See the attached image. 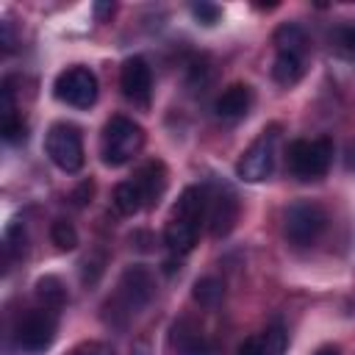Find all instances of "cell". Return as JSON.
Returning <instances> with one entry per match:
<instances>
[{"label":"cell","mask_w":355,"mask_h":355,"mask_svg":"<svg viewBox=\"0 0 355 355\" xmlns=\"http://www.w3.org/2000/svg\"><path fill=\"white\" fill-rule=\"evenodd\" d=\"M197 236H200V225L186 222V219H178V216H169V222L164 227V244L175 255L191 252L194 244H197Z\"/></svg>","instance_id":"obj_14"},{"label":"cell","mask_w":355,"mask_h":355,"mask_svg":"<svg viewBox=\"0 0 355 355\" xmlns=\"http://www.w3.org/2000/svg\"><path fill=\"white\" fill-rule=\"evenodd\" d=\"M0 28H3V47H6V50H11V47H14V39H11V25H8V22H3Z\"/></svg>","instance_id":"obj_28"},{"label":"cell","mask_w":355,"mask_h":355,"mask_svg":"<svg viewBox=\"0 0 355 355\" xmlns=\"http://www.w3.org/2000/svg\"><path fill=\"white\" fill-rule=\"evenodd\" d=\"M333 161V141L330 139H297L288 144L286 164L297 180H319L327 175Z\"/></svg>","instance_id":"obj_3"},{"label":"cell","mask_w":355,"mask_h":355,"mask_svg":"<svg viewBox=\"0 0 355 355\" xmlns=\"http://www.w3.org/2000/svg\"><path fill=\"white\" fill-rule=\"evenodd\" d=\"M97 75L89 67H67L64 72H58L55 83H53V94L55 100L72 105V108H92L97 100Z\"/></svg>","instance_id":"obj_8"},{"label":"cell","mask_w":355,"mask_h":355,"mask_svg":"<svg viewBox=\"0 0 355 355\" xmlns=\"http://www.w3.org/2000/svg\"><path fill=\"white\" fill-rule=\"evenodd\" d=\"M94 14H97V19L111 17L114 14V3H94Z\"/></svg>","instance_id":"obj_27"},{"label":"cell","mask_w":355,"mask_h":355,"mask_svg":"<svg viewBox=\"0 0 355 355\" xmlns=\"http://www.w3.org/2000/svg\"><path fill=\"white\" fill-rule=\"evenodd\" d=\"M222 294H225V286H222V280L219 277H200L197 283H194V288H191V297H194V302H200V305H205V308H214L219 300H222Z\"/></svg>","instance_id":"obj_21"},{"label":"cell","mask_w":355,"mask_h":355,"mask_svg":"<svg viewBox=\"0 0 355 355\" xmlns=\"http://www.w3.org/2000/svg\"><path fill=\"white\" fill-rule=\"evenodd\" d=\"M327 227V214L319 202H311V200H297L286 208L283 214V233L291 244L297 247H308L313 244L322 230Z\"/></svg>","instance_id":"obj_4"},{"label":"cell","mask_w":355,"mask_h":355,"mask_svg":"<svg viewBox=\"0 0 355 355\" xmlns=\"http://www.w3.org/2000/svg\"><path fill=\"white\" fill-rule=\"evenodd\" d=\"M305 75V55H294V53H277L275 64H272V78L280 86H294L300 83V78Z\"/></svg>","instance_id":"obj_16"},{"label":"cell","mask_w":355,"mask_h":355,"mask_svg":"<svg viewBox=\"0 0 355 355\" xmlns=\"http://www.w3.org/2000/svg\"><path fill=\"white\" fill-rule=\"evenodd\" d=\"M130 180L139 186L141 200H144V208L158 205V200H161L164 191H166V166H164L161 161H147V164H141V166L133 172Z\"/></svg>","instance_id":"obj_11"},{"label":"cell","mask_w":355,"mask_h":355,"mask_svg":"<svg viewBox=\"0 0 355 355\" xmlns=\"http://www.w3.org/2000/svg\"><path fill=\"white\" fill-rule=\"evenodd\" d=\"M36 300L42 302V308L50 311H61L67 305V288L61 283V277L55 275H44L36 280Z\"/></svg>","instance_id":"obj_18"},{"label":"cell","mask_w":355,"mask_h":355,"mask_svg":"<svg viewBox=\"0 0 355 355\" xmlns=\"http://www.w3.org/2000/svg\"><path fill=\"white\" fill-rule=\"evenodd\" d=\"M155 294V283H153V275L147 266L141 263H133L128 266L122 275H119V283H116V291L114 297L108 300L105 308H111V313H119L122 322L133 313H139Z\"/></svg>","instance_id":"obj_2"},{"label":"cell","mask_w":355,"mask_h":355,"mask_svg":"<svg viewBox=\"0 0 355 355\" xmlns=\"http://www.w3.org/2000/svg\"><path fill=\"white\" fill-rule=\"evenodd\" d=\"M50 239H53V244H55L61 252H72V250L78 247V230H75L72 222H67V219H55V222L50 225Z\"/></svg>","instance_id":"obj_22"},{"label":"cell","mask_w":355,"mask_h":355,"mask_svg":"<svg viewBox=\"0 0 355 355\" xmlns=\"http://www.w3.org/2000/svg\"><path fill=\"white\" fill-rule=\"evenodd\" d=\"M144 147V128L128 116H111L100 136V155L105 166H122L133 161Z\"/></svg>","instance_id":"obj_1"},{"label":"cell","mask_w":355,"mask_h":355,"mask_svg":"<svg viewBox=\"0 0 355 355\" xmlns=\"http://www.w3.org/2000/svg\"><path fill=\"white\" fill-rule=\"evenodd\" d=\"M111 202L114 208L122 214V216H133L144 208V200H141V191L133 180H122L114 186V194H111Z\"/></svg>","instance_id":"obj_19"},{"label":"cell","mask_w":355,"mask_h":355,"mask_svg":"<svg viewBox=\"0 0 355 355\" xmlns=\"http://www.w3.org/2000/svg\"><path fill=\"white\" fill-rule=\"evenodd\" d=\"M191 14L200 25H216L222 19V8L216 3H194L191 6Z\"/></svg>","instance_id":"obj_24"},{"label":"cell","mask_w":355,"mask_h":355,"mask_svg":"<svg viewBox=\"0 0 355 355\" xmlns=\"http://www.w3.org/2000/svg\"><path fill=\"white\" fill-rule=\"evenodd\" d=\"M313 355H338V347H333V344H327V347H322V349H316Z\"/></svg>","instance_id":"obj_29"},{"label":"cell","mask_w":355,"mask_h":355,"mask_svg":"<svg viewBox=\"0 0 355 355\" xmlns=\"http://www.w3.org/2000/svg\"><path fill=\"white\" fill-rule=\"evenodd\" d=\"M44 153L47 158L67 175H75L80 172L83 161H86V153H83V139H80V130L69 122H55L47 136H44Z\"/></svg>","instance_id":"obj_5"},{"label":"cell","mask_w":355,"mask_h":355,"mask_svg":"<svg viewBox=\"0 0 355 355\" xmlns=\"http://www.w3.org/2000/svg\"><path fill=\"white\" fill-rule=\"evenodd\" d=\"M0 133L6 141L17 144V141H25L28 139V125L14 114V116H3V125H0Z\"/></svg>","instance_id":"obj_23"},{"label":"cell","mask_w":355,"mask_h":355,"mask_svg":"<svg viewBox=\"0 0 355 355\" xmlns=\"http://www.w3.org/2000/svg\"><path fill=\"white\" fill-rule=\"evenodd\" d=\"M277 125L266 128L239 158L236 164V175L244 180V183H261L272 175L275 169V150H277Z\"/></svg>","instance_id":"obj_6"},{"label":"cell","mask_w":355,"mask_h":355,"mask_svg":"<svg viewBox=\"0 0 355 355\" xmlns=\"http://www.w3.org/2000/svg\"><path fill=\"white\" fill-rule=\"evenodd\" d=\"M286 347H288V336L280 324H272L266 327L263 333L258 336H250L239 344L236 355H286Z\"/></svg>","instance_id":"obj_12"},{"label":"cell","mask_w":355,"mask_h":355,"mask_svg":"<svg viewBox=\"0 0 355 355\" xmlns=\"http://www.w3.org/2000/svg\"><path fill=\"white\" fill-rule=\"evenodd\" d=\"M208 230L214 239H222L227 236L233 227H236V219H239V200L230 189H216L211 191L208 189Z\"/></svg>","instance_id":"obj_10"},{"label":"cell","mask_w":355,"mask_h":355,"mask_svg":"<svg viewBox=\"0 0 355 355\" xmlns=\"http://www.w3.org/2000/svg\"><path fill=\"white\" fill-rule=\"evenodd\" d=\"M14 338L19 344V349L36 355V352H44L53 338H55V311L50 308H33V311H25L19 319H17V327H14Z\"/></svg>","instance_id":"obj_7"},{"label":"cell","mask_w":355,"mask_h":355,"mask_svg":"<svg viewBox=\"0 0 355 355\" xmlns=\"http://www.w3.org/2000/svg\"><path fill=\"white\" fill-rule=\"evenodd\" d=\"M272 42H275L277 53L305 55V50H308V36H305V31H302L297 22H283V25L275 31Z\"/></svg>","instance_id":"obj_17"},{"label":"cell","mask_w":355,"mask_h":355,"mask_svg":"<svg viewBox=\"0 0 355 355\" xmlns=\"http://www.w3.org/2000/svg\"><path fill=\"white\" fill-rule=\"evenodd\" d=\"M119 89L122 94L133 103L147 108L150 105V94H153V69L141 55H133L122 64L119 69Z\"/></svg>","instance_id":"obj_9"},{"label":"cell","mask_w":355,"mask_h":355,"mask_svg":"<svg viewBox=\"0 0 355 355\" xmlns=\"http://www.w3.org/2000/svg\"><path fill=\"white\" fill-rule=\"evenodd\" d=\"M69 355H114V347L105 341H83Z\"/></svg>","instance_id":"obj_25"},{"label":"cell","mask_w":355,"mask_h":355,"mask_svg":"<svg viewBox=\"0 0 355 355\" xmlns=\"http://www.w3.org/2000/svg\"><path fill=\"white\" fill-rule=\"evenodd\" d=\"M327 39H330V50H333L336 55H341V58H355V22L344 19V22H338V25H333L330 33H327Z\"/></svg>","instance_id":"obj_20"},{"label":"cell","mask_w":355,"mask_h":355,"mask_svg":"<svg viewBox=\"0 0 355 355\" xmlns=\"http://www.w3.org/2000/svg\"><path fill=\"white\" fill-rule=\"evenodd\" d=\"M250 105H252V89H250L247 83H230V86L216 97L214 111H216V116H222V119H239V116H244V114L250 111Z\"/></svg>","instance_id":"obj_13"},{"label":"cell","mask_w":355,"mask_h":355,"mask_svg":"<svg viewBox=\"0 0 355 355\" xmlns=\"http://www.w3.org/2000/svg\"><path fill=\"white\" fill-rule=\"evenodd\" d=\"M92 189H94V186H92V180H83V183H80V189L72 194L75 205H86V200L92 197Z\"/></svg>","instance_id":"obj_26"},{"label":"cell","mask_w":355,"mask_h":355,"mask_svg":"<svg viewBox=\"0 0 355 355\" xmlns=\"http://www.w3.org/2000/svg\"><path fill=\"white\" fill-rule=\"evenodd\" d=\"M169 338H172V347H175L178 355H211V347H208L205 336H202L189 319L175 322Z\"/></svg>","instance_id":"obj_15"}]
</instances>
